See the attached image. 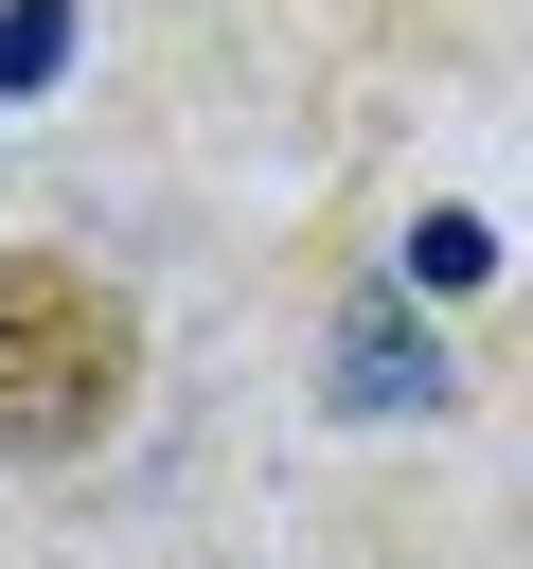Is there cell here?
Here are the masks:
<instances>
[{
	"instance_id": "3",
	"label": "cell",
	"mask_w": 533,
	"mask_h": 569,
	"mask_svg": "<svg viewBox=\"0 0 533 569\" xmlns=\"http://www.w3.org/2000/svg\"><path fill=\"white\" fill-rule=\"evenodd\" d=\"M53 53H71V0H0V89H53Z\"/></svg>"
},
{
	"instance_id": "1",
	"label": "cell",
	"mask_w": 533,
	"mask_h": 569,
	"mask_svg": "<svg viewBox=\"0 0 533 569\" xmlns=\"http://www.w3.org/2000/svg\"><path fill=\"white\" fill-rule=\"evenodd\" d=\"M124 391H142V320H124L71 249H0V462L107 445Z\"/></svg>"
},
{
	"instance_id": "2",
	"label": "cell",
	"mask_w": 533,
	"mask_h": 569,
	"mask_svg": "<svg viewBox=\"0 0 533 569\" xmlns=\"http://www.w3.org/2000/svg\"><path fill=\"white\" fill-rule=\"evenodd\" d=\"M426 391H444V356H426L409 320H355V338H338V409H426Z\"/></svg>"
}]
</instances>
